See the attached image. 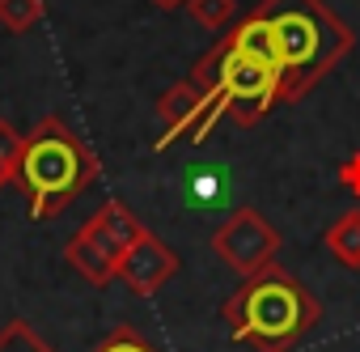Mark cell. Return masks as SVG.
<instances>
[{"label": "cell", "mask_w": 360, "mask_h": 352, "mask_svg": "<svg viewBox=\"0 0 360 352\" xmlns=\"http://www.w3.org/2000/svg\"><path fill=\"white\" fill-rule=\"evenodd\" d=\"M276 43V64H280V102H301L322 77L339 68V60L352 51L356 34L352 26L326 5V0H263L255 9Z\"/></svg>", "instance_id": "6da1fadb"}, {"label": "cell", "mask_w": 360, "mask_h": 352, "mask_svg": "<svg viewBox=\"0 0 360 352\" xmlns=\"http://www.w3.org/2000/svg\"><path fill=\"white\" fill-rule=\"evenodd\" d=\"M229 335L250 352H292L314 322L322 318V306L314 293L284 268H263L242 280V289L221 306Z\"/></svg>", "instance_id": "7a4b0ae2"}, {"label": "cell", "mask_w": 360, "mask_h": 352, "mask_svg": "<svg viewBox=\"0 0 360 352\" xmlns=\"http://www.w3.org/2000/svg\"><path fill=\"white\" fill-rule=\"evenodd\" d=\"M94 179H98L94 149L60 115H47L30 127V136L22 140V161L13 183L22 187L34 221H51L56 213H64Z\"/></svg>", "instance_id": "3957f363"}, {"label": "cell", "mask_w": 360, "mask_h": 352, "mask_svg": "<svg viewBox=\"0 0 360 352\" xmlns=\"http://www.w3.org/2000/svg\"><path fill=\"white\" fill-rule=\"evenodd\" d=\"M191 77L200 81V89H204V98H208V115H204V123H200V132H195L191 140H204L208 127H212L221 115H229L238 127H255V123L276 106V89H280V73H276L271 64H263L259 56L233 47L229 39L217 43V47L195 64Z\"/></svg>", "instance_id": "277c9868"}, {"label": "cell", "mask_w": 360, "mask_h": 352, "mask_svg": "<svg viewBox=\"0 0 360 352\" xmlns=\"http://www.w3.org/2000/svg\"><path fill=\"white\" fill-rule=\"evenodd\" d=\"M140 217L131 208H123L119 200H106L64 246V259L89 280V284H110L119 276V263H123V251L131 246V238L140 234Z\"/></svg>", "instance_id": "5b68a950"}, {"label": "cell", "mask_w": 360, "mask_h": 352, "mask_svg": "<svg viewBox=\"0 0 360 352\" xmlns=\"http://www.w3.org/2000/svg\"><path fill=\"white\" fill-rule=\"evenodd\" d=\"M212 251L221 263H229L238 276H255L263 268L276 263L280 251V234L271 230V221L259 208H238L225 217V225L212 234Z\"/></svg>", "instance_id": "8992f818"}, {"label": "cell", "mask_w": 360, "mask_h": 352, "mask_svg": "<svg viewBox=\"0 0 360 352\" xmlns=\"http://www.w3.org/2000/svg\"><path fill=\"white\" fill-rule=\"evenodd\" d=\"M174 272H178L174 246H165L153 230H140L131 238V246L123 251V263H119V276L115 280H123L136 297H157L174 280Z\"/></svg>", "instance_id": "52a82bcc"}, {"label": "cell", "mask_w": 360, "mask_h": 352, "mask_svg": "<svg viewBox=\"0 0 360 352\" xmlns=\"http://www.w3.org/2000/svg\"><path fill=\"white\" fill-rule=\"evenodd\" d=\"M204 115H208V98H204L200 81H195V77L174 81V85L161 94V102H157V119H161V140H157V149H169L183 132L195 136L200 123H204Z\"/></svg>", "instance_id": "ba28073f"}, {"label": "cell", "mask_w": 360, "mask_h": 352, "mask_svg": "<svg viewBox=\"0 0 360 352\" xmlns=\"http://www.w3.org/2000/svg\"><path fill=\"white\" fill-rule=\"evenodd\" d=\"M326 251L343 263V268H360V208L343 213L330 230H326Z\"/></svg>", "instance_id": "9c48e42d"}, {"label": "cell", "mask_w": 360, "mask_h": 352, "mask_svg": "<svg viewBox=\"0 0 360 352\" xmlns=\"http://www.w3.org/2000/svg\"><path fill=\"white\" fill-rule=\"evenodd\" d=\"M0 352H56L26 318H9L0 327Z\"/></svg>", "instance_id": "30bf717a"}, {"label": "cell", "mask_w": 360, "mask_h": 352, "mask_svg": "<svg viewBox=\"0 0 360 352\" xmlns=\"http://www.w3.org/2000/svg\"><path fill=\"white\" fill-rule=\"evenodd\" d=\"M191 18L204 26V30H229L238 26V0H187Z\"/></svg>", "instance_id": "8fae6325"}, {"label": "cell", "mask_w": 360, "mask_h": 352, "mask_svg": "<svg viewBox=\"0 0 360 352\" xmlns=\"http://www.w3.org/2000/svg\"><path fill=\"white\" fill-rule=\"evenodd\" d=\"M43 22V0H0V26L26 34Z\"/></svg>", "instance_id": "7c38bea8"}, {"label": "cell", "mask_w": 360, "mask_h": 352, "mask_svg": "<svg viewBox=\"0 0 360 352\" xmlns=\"http://www.w3.org/2000/svg\"><path fill=\"white\" fill-rule=\"evenodd\" d=\"M22 132L9 123V119H0V191H5L13 179H18V161H22Z\"/></svg>", "instance_id": "4fadbf2b"}, {"label": "cell", "mask_w": 360, "mask_h": 352, "mask_svg": "<svg viewBox=\"0 0 360 352\" xmlns=\"http://www.w3.org/2000/svg\"><path fill=\"white\" fill-rule=\"evenodd\" d=\"M89 352H161L140 327H131V322H123V327H115L98 348H89Z\"/></svg>", "instance_id": "5bb4252c"}, {"label": "cell", "mask_w": 360, "mask_h": 352, "mask_svg": "<svg viewBox=\"0 0 360 352\" xmlns=\"http://www.w3.org/2000/svg\"><path fill=\"white\" fill-rule=\"evenodd\" d=\"M343 187H347V191H356V196H360V157H356V161H352V165H343Z\"/></svg>", "instance_id": "9a60e30c"}, {"label": "cell", "mask_w": 360, "mask_h": 352, "mask_svg": "<svg viewBox=\"0 0 360 352\" xmlns=\"http://www.w3.org/2000/svg\"><path fill=\"white\" fill-rule=\"evenodd\" d=\"M153 5H157V9H183L187 0H153Z\"/></svg>", "instance_id": "2e32d148"}]
</instances>
